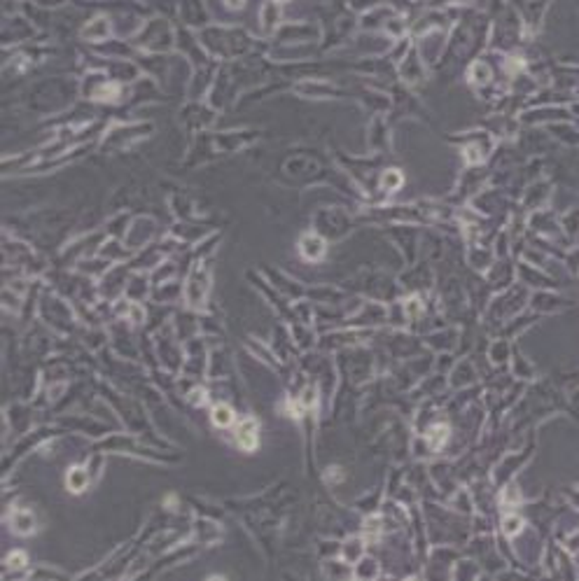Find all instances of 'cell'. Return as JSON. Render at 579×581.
Listing matches in <instances>:
<instances>
[{
    "label": "cell",
    "instance_id": "cell-1",
    "mask_svg": "<svg viewBox=\"0 0 579 581\" xmlns=\"http://www.w3.org/2000/svg\"><path fill=\"white\" fill-rule=\"evenodd\" d=\"M547 3L549 0H516V7L521 12V19H523L521 24L535 28L537 21L542 19L544 10H547Z\"/></svg>",
    "mask_w": 579,
    "mask_h": 581
},
{
    "label": "cell",
    "instance_id": "cell-3",
    "mask_svg": "<svg viewBox=\"0 0 579 581\" xmlns=\"http://www.w3.org/2000/svg\"><path fill=\"white\" fill-rule=\"evenodd\" d=\"M236 439H239V444L243 446L245 450H252L255 446H257V425H255L252 420H245V423L239 427V432H236Z\"/></svg>",
    "mask_w": 579,
    "mask_h": 581
},
{
    "label": "cell",
    "instance_id": "cell-4",
    "mask_svg": "<svg viewBox=\"0 0 579 581\" xmlns=\"http://www.w3.org/2000/svg\"><path fill=\"white\" fill-rule=\"evenodd\" d=\"M110 33V26H107V19H94L82 28V38H105Z\"/></svg>",
    "mask_w": 579,
    "mask_h": 581
},
{
    "label": "cell",
    "instance_id": "cell-14",
    "mask_svg": "<svg viewBox=\"0 0 579 581\" xmlns=\"http://www.w3.org/2000/svg\"><path fill=\"white\" fill-rule=\"evenodd\" d=\"M227 3V7H231V10H241V7L245 5V0H224Z\"/></svg>",
    "mask_w": 579,
    "mask_h": 581
},
{
    "label": "cell",
    "instance_id": "cell-11",
    "mask_svg": "<svg viewBox=\"0 0 579 581\" xmlns=\"http://www.w3.org/2000/svg\"><path fill=\"white\" fill-rule=\"evenodd\" d=\"M444 439H446V427L439 425V427H435L432 434H430V446H432V448H439V446L444 444Z\"/></svg>",
    "mask_w": 579,
    "mask_h": 581
},
{
    "label": "cell",
    "instance_id": "cell-13",
    "mask_svg": "<svg viewBox=\"0 0 579 581\" xmlns=\"http://www.w3.org/2000/svg\"><path fill=\"white\" fill-rule=\"evenodd\" d=\"M518 525H521V521H518V518H507V521H504V532H507V535H514V532L518 530Z\"/></svg>",
    "mask_w": 579,
    "mask_h": 581
},
{
    "label": "cell",
    "instance_id": "cell-5",
    "mask_svg": "<svg viewBox=\"0 0 579 581\" xmlns=\"http://www.w3.org/2000/svg\"><path fill=\"white\" fill-rule=\"evenodd\" d=\"M259 16H262V21H264L266 28H274V26L280 21V7L276 5L274 0H269V3L259 10Z\"/></svg>",
    "mask_w": 579,
    "mask_h": 581
},
{
    "label": "cell",
    "instance_id": "cell-10",
    "mask_svg": "<svg viewBox=\"0 0 579 581\" xmlns=\"http://www.w3.org/2000/svg\"><path fill=\"white\" fill-rule=\"evenodd\" d=\"M404 28H407V21H404V16H395V14H392L390 19H388V30H390V33H395V35H402V33H404Z\"/></svg>",
    "mask_w": 579,
    "mask_h": 581
},
{
    "label": "cell",
    "instance_id": "cell-8",
    "mask_svg": "<svg viewBox=\"0 0 579 581\" xmlns=\"http://www.w3.org/2000/svg\"><path fill=\"white\" fill-rule=\"evenodd\" d=\"M402 185V175L397 171H386L383 173V180H381V187L383 189H397Z\"/></svg>",
    "mask_w": 579,
    "mask_h": 581
},
{
    "label": "cell",
    "instance_id": "cell-9",
    "mask_svg": "<svg viewBox=\"0 0 579 581\" xmlns=\"http://www.w3.org/2000/svg\"><path fill=\"white\" fill-rule=\"evenodd\" d=\"M68 485H70V491H84V485H86V476L82 474L80 469L70 471V476H68Z\"/></svg>",
    "mask_w": 579,
    "mask_h": 581
},
{
    "label": "cell",
    "instance_id": "cell-6",
    "mask_svg": "<svg viewBox=\"0 0 579 581\" xmlns=\"http://www.w3.org/2000/svg\"><path fill=\"white\" fill-rule=\"evenodd\" d=\"M469 75H472V80L477 82V84H486V82L491 80V68H488L483 61H477V63H472V68H469Z\"/></svg>",
    "mask_w": 579,
    "mask_h": 581
},
{
    "label": "cell",
    "instance_id": "cell-15",
    "mask_svg": "<svg viewBox=\"0 0 579 581\" xmlns=\"http://www.w3.org/2000/svg\"><path fill=\"white\" fill-rule=\"evenodd\" d=\"M448 3H453V5H465V3H472V0H448Z\"/></svg>",
    "mask_w": 579,
    "mask_h": 581
},
{
    "label": "cell",
    "instance_id": "cell-7",
    "mask_svg": "<svg viewBox=\"0 0 579 581\" xmlns=\"http://www.w3.org/2000/svg\"><path fill=\"white\" fill-rule=\"evenodd\" d=\"M213 420H215V425L224 427V425H229L231 420H234V413H231L229 406H218V409L213 411Z\"/></svg>",
    "mask_w": 579,
    "mask_h": 581
},
{
    "label": "cell",
    "instance_id": "cell-2",
    "mask_svg": "<svg viewBox=\"0 0 579 581\" xmlns=\"http://www.w3.org/2000/svg\"><path fill=\"white\" fill-rule=\"evenodd\" d=\"M322 252H325V241H322V238L313 236V233L304 236V241H301V255H304L309 262H315Z\"/></svg>",
    "mask_w": 579,
    "mask_h": 581
},
{
    "label": "cell",
    "instance_id": "cell-12",
    "mask_svg": "<svg viewBox=\"0 0 579 581\" xmlns=\"http://www.w3.org/2000/svg\"><path fill=\"white\" fill-rule=\"evenodd\" d=\"M383 0H351V7L357 12H367L371 7H381Z\"/></svg>",
    "mask_w": 579,
    "mask_h": 581
}]
</instances>
